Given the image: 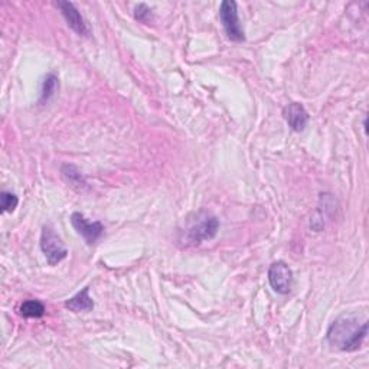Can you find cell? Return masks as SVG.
<instances>
[{
	"mask_svg": "<svg viewBox=\"0 0 369 369\" xmlns=\"http://www.w3.org/2000/svg\"><path fill=\"white\" fill-rule=\"evenodd\" d=\"M368 335V322H359L358 317L341 316L332 322L326 339L329 345L342 352L358 350Z\"/></svg>",
	"mask_w": 369,
	"mask_h": 369,
	"instance_id": "1",
	"label": "cell"
},
{
	"mask_svg": "<svg viewBox=\"0 0 369 369\" xmlns=\"http://www.w3.org/2000/svg\"><path fill=\"white\" fill-rule=\"evenodd\" d=\"M41 249L42 253L45 254L49 265H56L58 262L65 260L68 256V249L63 238L49 225H45L42 228Z\"/></svg>",
	"mask_w": 369,
	"mask_h": 369,
	"instance_id": "2",
	"label": "cell"
},
{
	"mask_svg": "<svg viewBox=\"0 0 369 369\" xmlns=\"http://www.w3.org/2000/svg\"><path fill=\"white\" fill-rule=\"evenodd\" d=\"M219 230V221L210 212H201L188 228V240L192 244H201L206 240H212Z\"/></svg>",
	"mask_w": 369,
	"mask_h": 369,
	"instance_id": "3",
	"label": "cell"
},
{
	"mask_svg": "<svg viewBox=\"0 0 369 369\" xmlns=\"http://www.w3.org/2000/svg\"><path fill=\"white\" fill-rule=\"evenodd\" d=\"M219 19L223 22L227 36L234 42H244L245 35L244 29L240 23L238 18V8L237 3L232 0H225L219 6Z\"/></svg>",
	"mask_w": 369,
	"mask_h": 369,
	"instance_id": "4",
	"label": "cell"
},
{
	"mask_svg": "<svg viewBox=\"0 0 369 369\" xmlns=\"http://www.w3.org/2000/svg\"><path fill=\"white\" fill-rule=\"evenodd\" d=\"M71 224L88 245L97 243L101 238V235L104 234V225L100 221H94V223L88 221L81 212H74L71 215Z\"/></svg>",
	"mask_w": 369,
	"mask_h": 369,
	"instance_id": "5",
	"label": "cell"
},
{
	"mask_svg": "<svg viewBox=\"0 0 369 369\" xmlns=\"http://www.w3.org/2000/svg\"><path fill=\"white\" fill-rule=\"evenodd\" d=\"M269 282L278 294H289L293 286V271L284 261H276L269 269Z\"/></svg>",
	"mask_w": 369,
	"mask_h": 369,
	"instance_id": "6",
	"label": "cell"
},
{
	"mask_svg": "<svg viewBox=\"0 0 369 369\" xmlns=\"http://www.w3.org/2000/svg\"><path fill=\"white\" fill-rule=\"evenodd\" d=\"M56 6L60 8L64 19L74 32L78 34L80 36H90V29H88L85 19L82 18L81 12L76 8V5L71 2H56Z\"/></svg>",
	"mask_w": 369,
	"mask_h": 369,
	"instance_id": "7",
	"label": "cell"
},
{
	"mask_svg": "<svg viewBox=\"0 0 369 369\" xmlns=\"http://www.w3.org/2000/svg\"><path fill=\"white\" fill-rule=\"evenodd\" d=\"M283 115L289 127L296 133L303 131L309 124V113L300 102H291V104H289L283 110Z\"/></svg>",
	"mask_w": 369,
	"mask_h": 369,
	"instance_id": "8",
	"label": "cell"
},
{
	"mask_svg": "<svg viewBox=\"0 0 369 369\" xmlns=\"http://www.w3.org/2000/svg\"><path fill=\"white\" fill-rule=\"evenodd\" d=\"M64 306L71 310L74 313H81V312H90L94 307V302L90 296V287H84L80 293H77L76 296L68 299Z\"/></svg>",
	"mask_w": 369,
	"mask_h": 369,
	"instance_id": "9",
	"label": "cell"
},
{
	"mask_svg": "<svg viewBox=\"0 0 369 369\" xmlns=\"http://www.w3.org/2000/svg\"><path fill=\"white\" fill-rule=\"evenodd\" d=\"M58 88H60V78H58L54 72H49L42 81L41 97H39L41 104H45V102H48L55 96Z\"/></svg>",
	"mask_w": 369,
	"mask_h": 369,
	"instance_id": "10",
	"label": "cell"
},
{
	"mask_svg": "<svg viewBox=\"0 0 369 369\" xmlns=\"http://www.w3.org/2000/svg\"><path fill=\"white\" fill-rule=\"evenodd\" d=\"M19 312L26 319H38L45 315V306L39 300H25L19 307Z\"/></svg>",
	"mask_w": 369,
	"mask_h": 369,
	"instance_id": "11",
	"label": "cell"
},
{
	"mask_svg": "<svg viewBox=\"0 0 369 369\" xmlns=\"http://www.w3.org/2000/svg\"><path fill=\"white\" fill-rule=\"evenodd\" d=\"M63 175L68 179L69 183H72L74 186H81L85 185V181L82 178V175L77 170L76 166L72 165H64L63 166Z\"/></svg>",
	"mask_w": 369,
	"mask_h": 369,
	"instance_id": "12",
	"label": "cell"
},
{
	"mask_svg": "<svg viewBox=\"0 0 369 369\" xmlns=\"http://www.w3.org/2000/svg\"><path fill=\"white\" fill-rule=\"evenodd\" d=\"M18 197L12 194V192H6L3 190L2 195H0V206H2L3 212H13L14 208L18 206Z\"/></svg>",
	"mask_w": 369,
	"mask_h": 369,
	"instance_id": "13",
	"label": "cell"
},
{
	"mask_svg": "<svg viewBox=\"0 0 369 369\" xmlns=\"http://www.w3.org/2000/svg\"><path fill=\"white\" fill-rule=\"evenodd\" d=\"M135 18L142 22V23H147L149 21H152V10L150 8L144 5V3H140L135 8Z\"/></svg>",
	"mask_w": 369,
	"mask_h": 369,
	"instance_id": "14",
	"label": "cell"
}]
</instances>
